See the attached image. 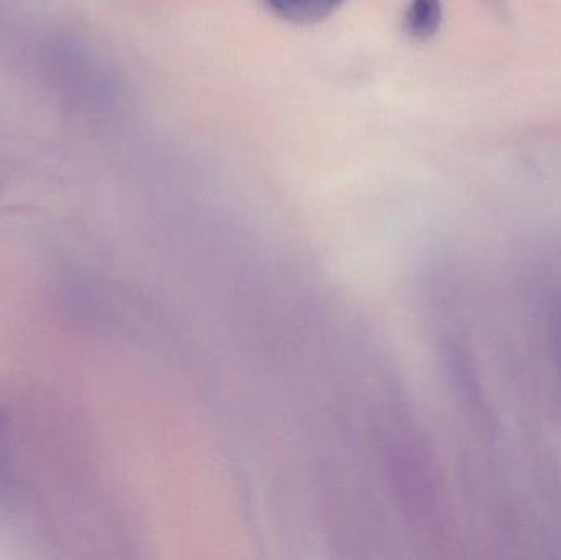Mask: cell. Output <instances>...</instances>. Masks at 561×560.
Returning a JSON list of instances; mask_svg holds the SVG:
<instances>
[{"mask_svg": "<svg viewBox=\"0 0 561 560\" xmlns=\"http://www.w3.org/2000/svg\"><path fill=\"white\" fill-rule=\"evenodd\" d=\"M345 2L346 0H263L270 12L297 25L322 22Z\"/></svg>", "mask_w": 561, "mask_h": 560, "instance_id": "obj_1", "label": "cell"}, {"mask_svg": "<svg viewBox=\"0 0 561 560\" xmlns=\"http://www.w3.org/2000/svg\"><path fill=\"white\" fill-rule=\"evenodd\" d=\"M444 20L442 0H409L404 15V30L414 39L432 38Z\"/></svg>", "mask_w": 561, "mask_h": 560, "instance_id": "obj_2", "label": "cell"}, {"mask_svg": "<svg viewBox=\"0 0 561 560\" xmlns=\"http://www.w3.org/2000/svg\"><path fill=\"white\" fill-rule=\"evenodd\" d=\"M553 342H556L557 365L561 378V301L553 309Z\"/></svg>", "mask_w": 561, "mask_h": 560, "instance_id": "obj_3", "label": "cell"}, {"mask_svg": "<svg viewBox=\"0 0 561 560\" xmlns=\"http://www.w3.org/2000/svg\"><path fill=\"white\" fill-rule=\"evenodd\" d=\"M7 456H9V450H7V420L0 413V476H2L3 467H5Z\"/></svg>", "mask_w": 561, "mask_h": 560, "instance_id": "obj_4", "label": "cell"}]
</instances>
